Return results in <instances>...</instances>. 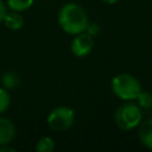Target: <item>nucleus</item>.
Returning <instances> with one entry per match:
<instances>
[{"label":"nucleus","instance_id":"f8f14e48","mask_svg":"<svg viewBox=\"0 0 152 152\" xmlns=\"http://www.w3.org/2000/svg\"><path fill=\"white\" fill-rule=\"evenodd\" d=\"M11 104V96L8 90L4 87H0V115L5 113Z\"/></svg>","mask_w":152,"mask_h":152},{"label":"nucleus","instance_id":"f257e3e1","mask_svg":"<svg viewBox=\"0 0 152 152\" xmlns=\"http://www.w3.org/2000/svg\"><path fill=\"white\" fill-rule=\"evenodd\" d=\"M57 20L61 28L70 36L84 32L89 24L88 14L84 8L75 2L63 5L58 11Z\"/></svg>","mask_w":152,"mask_h":152},{"label":"nucleus","instance_id":"2eb2a0df","mask_svg":"<svg viewBox=\"0 0 152 152\" xmlns=\"http://www.w3.org/2000/svg\"><path fill=\"white\" fill-rule=\"evenodd\" d=\"M6 13H7V5H5V2L0 0V23H2Z\"/></svg>","mask_w":152,"mask_h":152},{"label":"nucleus","instance_id":"f3484780","mask_svg":"<svg viewBox=\"0 0 152 152\" xmlns=\"http://www.w3.org/2000/svg\"><path fill=\"white\" fill-rule=\"evenodd\" d=\"M104 4H108V5H113V4H116L119 0H102Z\"/></svg>","mask_w":152,"mask_h":152},{"label":"nucleus","instance_id":"39448f33","mask_svg":"<svg viewBox=\"0 0 152 152\" xmlns=\"http://www.w3.org/2000/svg\"><path fill=\"white\" fill-rule=\"evenodd\" d=\"M94 48V37L89 33L81 32L78 34H75L74 39L70 44L71 53L76 57H86L88 56Z\"/></svg>","mask_w":152,"mask_h":152},{"label":"nucleus","instance_id":"ddd939ff","mask_svg":"<svg viewBox=\"0 0 152 152\" xmlns=\"http://www.w3.org/2000/svg\"><path fill=\"white\" fill-rule=\"evenodd\" d=\"M140 108H151L152 107V94L148 91H140L135 99Z\"/></svg>","mask_w":152,"mask_h":152},{"label":"nucleus","instance_id":"20e7f679","mask_svg":"<svg viewBox=\"0 0 152 152\" xmlns=\"http://www.w3.org/2000/svg\"><path fill=\"white\" fill-rule=\"evenodd\" d=\"M75 110L66 106H58L53 108L46 118L48 126L53 132H64L69 129L75 121Z\"/></svg>","mask_w":152,"mask_h":152},{"label":"nucleus","instance_id":"9d476101","mask_svg":"<svg viewBox=\"0 0 152 152\" xmlns=\"http://www.w3.org/2000/svg\"><path fill=\"white\" fill-rule=\"evenodd\" d=\"M55 140L51 137H42L34 146V150L37 152H52L55 150Z\"/></svg>","mask_w":152,"mask_h":152},{"label":"nucleus","instance_id":"dca6fc26","mask_svg":"<svg viewBox=\"0 0 152 152\" xmlns=\"http://www.w3.org/2000/svg\"><path fill=\"white\" fill-rule=\"evenodd\" d=\"M0 152H15V148L11 147L10 144H6V145H1L0 146Z\"/></svg>","mask_w":152,"mask_h":152},{"label":"nucleus","instance_id":"423d86ee","mask_svg":"<svg viewBox=\"0 0 152 152\" xmlns=\"http://www.w3.org/2000/svg\"><path fill=\"white\" fill-rule=\"evenodd\" d=\"M15 137L14 124L2 115H0V146L10 144Z\"/></svg>","mask_w":152,"mask_h":152},{"label":"nucleus","instance_id":"9b49d317","mask_svg":"<svg viewBox=\"0 0 152 152\" xmlns=\"http://www.w3.org/2000/svg\"><path fill=\"white\" fill-rule=\"evenodd\" d=\"M34 0H7V7L11 11H15V12H24L26 10H28Z\"/></svg>","mask_w":152,"mask_h":152},{"label":"nucleus","instance_id":"0eeeda50","mask_svg":"<svg viewBox=\"0 0 152 152\" xmlns=\"http://www.w3.org/2000/svg\"><path fill=\"white\" fill-rule=\"evenodd\" d=\"M138 137L140 142L145 147L152 148V119H147L140 122L138 129Z\"/></svg>","mask_w":152,"mask_h":152},{"label":"nucleus","instance_id":"4468645a","mask_svg":"<svg viewBox=\"0 0 152 152\" xmlns=\"http://www.w3.org/2000/svg\"><path fill=\"white\" fill-rule=\"evenodd\" d=\"M99 31H100V27H99V25L95 24V23H89L88 26H87V28H86V32L89 33V34L93 36V37L96 36V34L99 33Z\"/></svg>","mask_w":152,"mask_h":152},{"label":"nucleus","instance_id":"6e6552de","mask_svg":"<svg viewBox=\"0 0 152 152\" xmlns=\"http://www.w3.org/2000/svg\"><path fill=\"white\" fill-rule=\"evenodd\" d=\"M2 23L5 24V26L11 30V31H18L24 26V18L20 14V12H15V11H7Z\"/></svg>","mask_w":152,"mask_h":152},{"label":"nucleus","instance_id":"f03ea898","mask_svg":"<svg viewBox=\"0 0 152 152\" xmlns=\"http://www.w3.org/2000/svg\"><path fill=\"white\" fill-rule=\"evenodd\" d=\"M110 88L113 94L122 101H133L141 91L140 82L127 72L114 76L110 82Z\"/></svg>","mask_w":152,"mask_h":152},{"label":"nucleus","instance_id":"7ed1b4c3","mask_svg":"<svg viewBox=\"0 0 152 152\" xmlns=\"http://www.w3.org/2000/svg\"><path fill=\"white\" fill-rule=\"evenodd\" d=\"M142 120V112L138 103H133L127 101L126 103L121 104L115 114L114 121L115 125L122 131H131L140 125Z\"/></svg>","mask_w":152,"mask_h":152},{"label":"nucleus","instance_id":"1a4fd4ad","mask_svg":"<svg viewBox=\"0 0 152 152\" xmlns=\"http://www.w3.org/2000/svg\"><path fill=\"white\" fill-rule=\"evenodd\" d=\"M0 83H1V86H2L4 88H6L7 90H8V89H13V88H15V87L19 86V83H20V77H19V75H18L15 71H12V70L5 71V72L1 75V77H0Z\"/></svg>","mask_w":152,"mask_h":152}]
</instances>
